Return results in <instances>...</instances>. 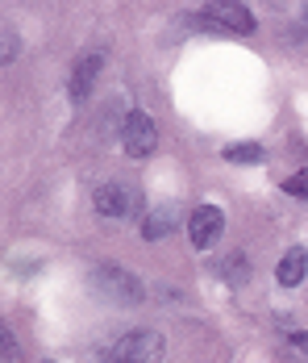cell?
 Instances as JSON below:
<instances>
[{
	"mask_svg": "<svg viewBox=\"0 0 308 363\" xmlns=\"http://www.w3.org/2000/svg\"><path fill=\"white\" fill-rule=\"evenodd\" d=\"M159 359H163V334H154V330H130L101 351V363H159Z\"/></svg>",
	"mask_w": 308,
	"mask_h": 363,
	"instance_id": "1",
	"label": "cell"
},
{
	"mask_svg": "<svg viewBox=\"0 0 308 363\" xmlns=\"http://www.w3.org/2000/svg\"><path fill=\"white\" fill-rule=\"evenodd\" d=\"M92 284H96V292H101L104 301H113V305H137V301L146 296L142 284H137V276L121 272V267H101V272L92 276Z\"/></svg>",
	"mask_w": 308,
	"mask_h": 363,
	"instance_id": "2",
	"label": "cell"
},
{
	"mask_svg": "<svg viewBox=\"0 0 308 363\" xmlns=\"http://www.w3.org/2000/svg\"><path fill=\"white\" fill-rule=\"evenodd\" d=\"M121 143H125V155H130V159H146V155H154V146H159V130H154V121L142 109H134L125 117Z\"/></svg>",
	"mask_w": 308,
	"mask_h": 363,
	"instance_id": "3",
	"label": "cell"
},
{
	"mask_svg": "<svg viewBox=\"0 0 308 363\" xmlns=\"http://www.w3.org/2000/svg\"><path fill=\"white\" fill-rule=\"evenodd\" d=\"M205 26L221 30V34H254V13L229 0V4H205Z\"/></svg>",
	"mask_w": 308,
	"mask_h": 363,
	"instance_id": "4",
	"label": "cell"
},
{
	"mask_svg": "<svg viewBox=\"0 0 308 363\" xmlns=\"http://www.w3.org/2000/svg\"><path fill=\"white\" fill-rule=\"evenodd\" d=\"M221 230H225V213H221L217 205L192 209V218H188V238H192L196 251H208L212 242H221Z\"/></svg>",
	"mask_w": 308,
	"mask_h": 363,
	"instance_id": "5",
	"label": "cell"
},
{
	"mask_svg": "<svg viewBox=\"0 0 308 363\" xmlns=\"http://www.w3.org/2000/svg\"><path fill=\"white\" fill-rule=\"evenodd\" d=\"M96 209L104 218H130L137 209V192L125 184H104V188H96Z\"/></svg>",
	"mask_w": 308,
	"mask_h": 363,
	"instance_id": "6",
	"label": "cell"
},
{
	"mask_svg": "<svg viewBox=\"0 0 308 363\" xmlns=\"http://www.w3.org/2000/svg\"><path fill=\"white\" fill-rule=\"evenodd\" d=\"M101 67H104L101 55H84V59L75 63V72H71V101H75V105H88V96H92V88H96Z\"/></svg>",
	"mask_w": 308,
	"mask_h": 363,
	"instance_id": "7",
	"label": "cell"
},
{
	"mask_svg": "<svg viewBox=\"0 0 308 363\" xmlns=\"http://www.w3.org/2000/svg\"><path fill=\"white\" fill-rule=\"evenodd\" d=\"M175 221H179V205H159V209H150L146 221H142V234L150 238V242H159V238H167L175 230Z\"/></svg>",
	"mask_w": 308,
	"mask_h": 363,
	"instance_id": "8",
	"label": "cell"
},
{
	"mask_svg": "<svg viewBox=\"0 0 308 363\" xmlns=\"http://www.w3.org/2000/svg\"><path fill=\"white\" fill-rule=\"evenodd\" d=\"M304 267H308V255L300 247H292V251L279 259V267H275V280L283 284V289H296L300 280H304Z\"/></svg>",
	"mask_w": 308,
	"mask_h": 363,
	"instance_id": "9",
	"label": "cell"
},
{
	"mask_svg": "<svg viewBox=\"0 0 308 363\" xmlns=\"http://www.w3.org/2000/svg\"><path fill=\"white\" fill-rule=\"evenodd\" d=\"M263 155H267V150H263L258 143H238V146H229V150H225V159H229V163H263Z\"/></svg>",
	"mask_w": 308,
	"mask_h": 363,
	"instance_id": "10",
	"label": "cell"
},
{
	"mask_svg": "<svg viewBox=\"0 0 308 363\" xmlns=\"http://www.w3.org/2000/svg\"><path fill=\"white\" fill-rule=\"evenodd\" d=\"M221 272H225V280H229V284H241V280H246V259H241V255H234Z\"/></svg>",
	"mask_w": 308,
	"mask_h": 363,
	"instance_id": "11",
	"label": "cell"
},
{
	"mask_svg": "<svg viewBox=\"0 0 308 363\" xmlns=\"http://www.w3.org/2000/svg\"><path fill=\"white\" fill-rule=\"evenodd\" d=\"M283 192H292V196H308V172L287 176V180H283Z\"/></svg>",
	"mask_w": 308,
	"mask_h": 363,
	"instance_id": "12",
	"label": "cell"
},
{
	"mask_svg": "<svg viewBox=\"0 0 308 363\" xmlns=\"http://www.w3.org/2000/svg\"><path fill=\"white\" fill-rule=\"evenodd\" d=\"M0 338H4V363H17V342H13V334L4 330Z\"/></svg>",
	"mask_w": 308,
	"mask_h": 363,
	"instance_id": "13",
	"label": "cell"
},
{
	"mask_svg": "<svg viewBox=\"0 0 308 363\" xmlns=\"http://www.w3.org/2000/svg\"><path fill=\"white\" fill-rule=\"evenodd\" d=\"M13 55H17V38L13 30H4V63H13Z\"/></svg>",
	"mask_w": 308,
	"mask_h": 363,
	"instance_id": "14",
	"label": "cell"
},
{
	"mask_svg": "<svg viewBox=\"0 0 308 363\" xmlns=\"http://www.w3.org/2000/svg\"><path fill=\"white\" fill-rule=\"evenodd\" d=\"M292 347H296L300 355H308V330H296V334H292Z\"/></svg>",
	"mask_w": 308,
	"mask_h": 363,
	"instance_id": "15",
	"label": "cell"
}]
</instances>
